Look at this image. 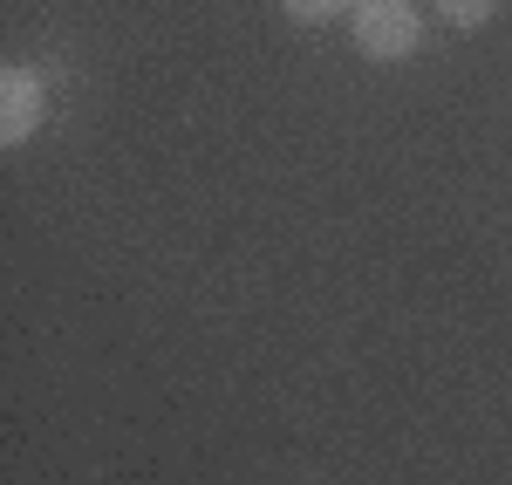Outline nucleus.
Wrapping results in <instances>:
<instances>
[{
  "label": "nucleus",
  "mask_w": 512,
  "mask_h": 485,
  "mask_svg": "<svg viewBox=\"0 0 512 485\" xmlns=\"http://www.w3.org/2000/svg\"><path fill=\"white\" fill-rule=\"evenodd\" d=\"M48 117V82L35 69H0V144H28Z\"/></svg>",
  "instance_id": "obj_2"
},
{
  "label": "nucleus",
  "mask_w": 512,
  "mask_h": 485,
  "mask_svg": "<svg viewBox=\"0 0 512 485\" xmlns=\"http://www.w3.org/2000/svg\"><path fill=\"white\" fill-rule=\"evenodd\" d=\"M349 35H355V48H362L369 62H403V55H417L424 21H417L410 0H355L349 7Z\"/></svg>",
  "instance_id": "obj_1"
},
{
  "label": "nucleus",
  "mask_w": 512,
  "mask_h": 485,
  "mask_svg": "<svg viewBox=\"0 0 512 485\" xmlns=\"http://www.w3.org/2000/svg\"><path fill=\"white\" fill-rule=\"evenodd\" d=\"M355 0H280V14H294V21H335V14H349Z\"/></svg>",
  "instance_id": "obj_4"
},
{
  "label": "nucleus",
  "mask_w": 512,
  "mask_h": 485,
  "mask_svg": "<svg viewBox=\"0 0 512 485\" xmlns=\"http://www.w3.org/2000/svg\"><path fill=\"white\" fill-rule=\"evenodd\" d=\"M437 7H444V21H451V28H478V21H492V7H499V0H437Z\"/></svg>",
  "instance_id": "obj_3"
}]
</instances>
